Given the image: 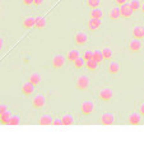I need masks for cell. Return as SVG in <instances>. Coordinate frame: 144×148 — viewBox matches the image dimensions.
Here are the masks:
<instances>
[{
	"instance_id": "9",
	"label": "cell",
	"mask_w": 144,
	"mask_h": 148,
	"mask_svg": "<svg viewBox=\"0 0 144 148\" xmlns=\"http://www.w3.org/2000/svg\"><path fill=\"white\" fill-rule=\"evenodd\" d=\"M120 72H121V64L119 61L110 60L109 64H107V73L111 77H116L117 74H120Z\"/></svg>"
},
{
	"instance_id": "8",
	"label": "cell",
	"mask_w": 144,
	"mask_h": 148,
	"mask_svg": "<svg viewBox=\"0 0 144 148\" xmlns=\"http://www.w3.org/2000/svg\"><path fill=\"white\" fill-rule=\"evenodd\" d=\"M20 92H22V95L24 97H31V96H33V95H35L36 87L32 84V83H29L28 81L23 82L22 84H20Z\"/></svg>"
},
{
	"instance_id": "15",
	"label": "cell",
	"mask_w": 144,
	"mask_h": 148,
	"mask_svg": "<svg viewBox=\"0 0 144 148\" xmlns=\"http://www.w3.org/2000/svg\"><path fill=\"white\" fill-rule=\"evenodd\" d=\"M82 54L79 50H76V49H70L65 52V58H66V61L68 63H73L74 60H76L78 58H81Z\"/></svg>"
},
{
	"instance_id": "32",
	"label": "cell",
	"mask_w": 144,
	"mask_h": 148,
	"mask_svg": "<svg viewBox=\"0 0 144 148\" xmlns=\"http://www.w3.org/2000/svg\"><path fill=\"white\" fill-rule=\"evenodd\" d=\"M7 111H9L8 105H5V103H0V116H1L3 114H5Z\"/></svg>"
},
{
	"instance_id": "27",
	"label": "cell",
	"mask_w": 144,
	"mask_h": 148,
	"mask_svg": "<svg viewBox=\"0 0 144 148\" xmlns=\"http://www.w3.org/2000/svg\"><path fill=\"white\" fill-rule=\"evenodd\" d=\"M85 7L88 9H96L101 7V0H85Z\"/></svg>"
},
{
	"instance_id": "40",
	"label": "cell",
	"mask_w": 144,
	"mask_h": 148,
	"mask_svg": "<svg viewBox=\"0 0 144 148\" xmlns=\"http://www.w3.org/2000/svg\"><path fill=\"white\" fill-rule=\"evenodd\" d=\"M1 1H3V0H0V3H1Z\"/></svg>"
},
{
	"instance_id": "13",
	"label": "cell",
	"mask_w": 144,
	"mask_h": 148,
	"mask_svg": "<svg viewBox=\"0 0 144 148\" xmlns=\"http://www.w3.org/2000/svg\"><path fill=\"white\" fill-rule=\"evenodd\" d=\"M131 37L135 40H144V26L143 24H135L131 27Z\"/></svg>"
},
{
	"instance_id": "38",
	"label": "cell",
	"mask_w": 144,
	"mask_h": 148,
	"mask_svg": "<svg viewBox=\"0 0 144 148\" xmlns=\"http://www.w3.org/2000/svg\"><path fill=\"white\" fill-rule=\"evenodd\" d=\"M5 47V42H4V38L3 37H0V52H1L3 50H4Z\"/></svg>"
},
{
	"instance_id": "22",
	"label": "cell",
	"mask_w": 144,
	"mask_h": 148,
	"mask_svg": "<svg viewBox=\"0 0 144 148\" xmlns=\"http://www.w3.org/2000/svg\"><path fill=\"white\" fill-rule=\"evenodd\" d=\"M101 52H102V56H103V59L107 60V61H110V60H112V58H114V50H112L110 46H103L102 49H101Z\"/></svg>"
},
{
	"instance_id": "12",
	"label": "cell",
	"mask_w": 144,
	"mask_h": 148,
	"mask_svg": "<svg viewBox=\"0 0 144 148\" xmlns=\"http://www.w3.org/2000/svg\"><path fill=\"white\" fill-rule=\"evenodd\" d=\"M101 27H102V21L100 19H93V18H89L85 23V28L89 32H97Z\"/></svg>"
},
{
	"instance_id": "19",
	"label": "cell",
	"mask_w": 144,
	"mask_h": 148,
	"mask_svg": "<svg viewBox=\"0 0 144 148\" xmlns=\"http://www.w3.org/2000/svg\"><path fill=\"white\" fill-rule=\"evenodd\" d=\"M107 17H109V19H111V21H119L121 18L120 17V8H119L117 5L110 8L109 12H107Z\"/></svg>"
},
{
	"instance_id": "24",
	"label": "cell",
	"mask_w": 144,
	"mask_h": 148,
	"mask_svg": "<svg viewBox=\"0 0 144 148\" xmlns=\"http://www.w3.org/2000/svg\"><path fill=\"white\" fill-rule=\"evenodd\" d=\"M92 59L96 61L98 65L103 64V61H105V59H103V56H102V52H101V50H98V49L93 50V58H92Z\"/></svg>"
},
{
	"instance_id": "16",
	"label": "cell",
	"mask_w": 144,
	"mask_h": 148,
	"mask_svg": "<svg viewBox=\"0 0 144 148\" xmlns=\"http://www.w3.org/2000/svg\"><path fill=\"white\" fill-rule=\"evenodd\" d=\"M119 8H120V17L124 18V19H130L131 15L134 14V12L131 10L129 3L125 5H121V7H119Z\"/></svg>"
},
{
	"instance_id": "37",
	"label": "cell",
	"mask_w": 144,
	"mask_h": 148,
	"mask_svg": "<svg viewBox=\"0 0 144 148\" xmlns=\"http://www.w3.org/2000/svg\"><path fill=\"white\" fill-rule=\"evenodd\" d=\"M53 125H56V126H59V125H63V123H61V119H54L53 120Z\"/></svg>"
},
{
	"instance_id": "2",
	"label": "cell",
	"mask_w": 144,
	"mask_h": 148,
	"mask_svg": "<svg viewBox=\"0 0 144 148\" xmlns=\"http://www.w3.org/2000/svg\"><path fill=\"white\" fill-rule=\"evenodd\" d=\"M97 105L93 100H85L81 103V114L83 116H91L96 112Z\"/></svg>"
},
{
	"instance_id": "36",
	"label": "cell",
	"mask_w": 144,
	"mask_h": 148,
	"mask_svg": "<svg viewBox=\"0 0 144 148\" xmlns=\"http://www.w3.org/2000/svg\"><path fill=\"white\" fill-rule=\"evenodd\" d=\"M22 4L24 5V7H32L33 0H22Z\"/></svg>"
},
{
	"instance_id": "29",
	"label": "cell",
	"mask_w": 144,
	"mask_h": 148,
	"mask_svg": "<svg viewBox=\"0 0 144 148\" xmlns=\"http://www.w3.org/2000/svg\"><path fill=\"white\" fill-rule=\"evenodd\" d=\"M82 58H83V60L85 61V63L92 60V58H93V50H89V49L84 50L83 52H82Z\"/></svg>"
},
{
	"instance_id": "4",
	"label": "cell",
	"mask_w": 144,
	"mask_h": 148,
	"mask_svg": "<svg viewBox=\"0 0 144 148\" xmlns=\"http://www.w3.org/2000/svg\"><path fill=\"white\" fill-rule=\"evenodd\" d=\"M75 88L78 89V91H88L91 87V79L88 75H85V74H81V75L76 77L75 79V83H74Z\"/></svg>"
},
{
	"instance_id": "39",
	"label": "cell",
	"mask_w": 144,
	"mask_h": 148,
	"mask_svg": "<svg viewBox=\"0 0 144 148\" xmlns=\"http://www.w3.org/2000/svg\"><path fill=\"white\" fill-rule=\"evenodd\" d=\"M140 12H142V13L144 14V1L142 3V4H140Z\"/></svg>"
},
{
	"instance_id": "21",
	"label": "cell",
	"mask_w": 144,
	"mask_h": 148,
	"mask_svg": "<svg viewBox=\"0 0 144 148\" xmlns=\"http://www.w3.org/2000/svg\"><path fill=\"white\" fill-rule=\"evenodd\" d=\"M53 116L50 114H42V115L38 116L37 123L40 125H53Z\"/></svg>"
},
{
	"instance_id": "26",
	"label": "cell",
	"mask_w": 144,
	"mask_h": 148,
	"mask_svg": "<svg viewBox=\"0 0 144 148\" xmlns=\"http://www.w3.org/2000/svg\"><path fill=\"white\" fill-rule=\"evenodd\" d=\"M73 68H74V69H76V70H82L83 69V68L85 66V61L83 60V58H78V59L76 60H74L73 61Z\"/></svg>"
},
{
	"instance_id": "5",
	"label": "cell",
	"mask_w": 144,
	"mask_h": 148,
	"mask_svg": "<svg viewBox=\"0 0 144 148\" xmlns=\"http://www.w3.org/2000/svg\"><path fill=\"white\" fill-rule=\"evenodd\" d=\"M46 105H47V98H46L45 95L42 93H37L32 98V102H31V106H32L33 110H42L46 107Z\"/></svg>"
},
{
	"instance_id": "6",
	"label": "cell",
	"mask_w": 144,
	"mask_h": 148,
	"mask_svg": "<svg viewBox=\"0 0 144 148\" xmlns=\"http://www.w3.org/2000/svg\"><path fill=\"white\" fill-rule=\"evenodd\" d=\"M65 65H66L65 55L57 52V54H54L53 56H51V66H53V69L59 70V69H63Z\"/></svg>"
},
{
	"instance_id": "18",
	"label": "cell",
	"mask_w": 144,
	"mask_h": 148,
	"mask_svg": "<svg viewBox=\"0 0 144 148\" xmlns=\"http://www.w3.org/2000/svg\"><path fill=\"white\" fill-rule=\"evenodd\" d=\"M27 81L29 83H32L35 87H38V86H41V82H42V77L38 73L36 72H32L28 74V78H27Z\"/></svg>"
},
{
	"instance_id": "1",
	"label": "cell",
	"mask_w": 144,
	"mask_h": 148,
	"mask_svg": "<svg viewBox=\"0 0 144 148\" xmlns=\"http://www.w3.org/2000/svg\"><path fill=\"white\" fill-rule=\"evenodd\" d=\"M115 95H116L115 91L111 87L103 86V87H101L98 89V92H97V98H98L100 101H103V102H110V101L114 100Z\"/></svg>"
},
{
	"instance_id": "17",
	"label": "cell",
	"mask_w": 144,
	"mask_h": 148,
	"mask_svg": "<svg viewBox=\"0 0 144 148\" xmlns=\"http://www.w3.org/2000/svg\"><path fill=\"white\" fill-rule=\"evenodd\" d=\"M60 119H61V123H63V125L69 126V125H74L75 124L74 115H73V114H70V112H64L63 115L60 116Z\"/></svg>"
},
{
	"instance_id": "25",
	"label": "cell",
	"mask_w": 144,
	"mask_h": 148,
	"mask_svg": "<svg viewBox=\"0 0 144 148\" xmlns=\"http://www.w3.org/2000/svg\"><path fill=\"white\" fill-rule=\"evenodd\" d=\"M36 28L37 29H45L47 28V19L42 15H38L37 18V23H36Z\"/></svg>"
},
{
	"instance_id": "28",
	"label": "cell",
	"mask_w": 144,
	"mask_h": 148,
	"mask_svg": "<svg viewBox=\"0 0 144 148\" xmlns=\"http://www.w3.org/2000/svg\"><path fill=\"white\" fill-rule=\"evenodd\" d=\"M12 115H13V114H12L10 111H7L5 114H3V115L0 116V124L1 125H8L9 120H10V118H12Z\"/></svg>"
},
{
	"instance_id": "7",
	"label": "cell",
	"mask_w": 144,
	"mask_h": 148,
	"mask_svg": "<svg viewBox=\"0 0 144 148\" xmlns=\"http://www.w3.org/2000/svg\"><path fill=\"white\" fill-rule=\"evenodd\" d=\"M126 47H128V50H129L130 52H133V54H138V52L142 51V49H143V42L140 41V40L131 38V40H129V41H128Z\"/></svg>"
},
{
	"instance_id": "30",
	"label": "cell",
	"mask_w": 144,
	"mask_h": 148,
	"mask_svg": "<svg viewBox=\"0 0 144 148\" xmlns=\"http://www.w3.org/2000/svg\"><path fill=\"white\" fill-rule=\"evenodd\" d=\"M20 123H22V119H20L19 115H12V118H10V120H9V124L8 125H12V126L20 125Z\"/></svg>"
},
{
	"instance_id": "34",
	"label": "cell",
	"mask_w": 144,
	"mask_h": 148,
	"mask_svg": "<svg viewBox=\"0 0 144 148\" xmlns=\"http://www.w3.org/2000/svg\"><path fill=\"white\" fill-rule=\"evenodd\" d=\"M129 3V0H114V4L117 5V7H121V5H125Z\"/></svg>"
},
{
	"instance_id": "3",
	"label": "cell",
	"mask_w": 144,
	"mask_h": 148,
	"mask_svg": "<svg viewBox=\"0 0 144 148\" xmlns=\"http://www.w3.org/2000/svg\"><path fill=\"white\" fill-rule=\"evenodd\" d=\"M73 41H74L75 46L78 47H83L89 42V35L85 31H76L73 36Z\"/></svg>"
},
{
	"instance_id": "11",
	"label": "cell",
	"mask_w": 144,
	"mask_h": 148,
	"mask_svg": "<svg viewBox=\"0 0 144 148\" xmlns=\"http://www.w3.org/2000/svg\"><path fill=\"white\" fill-rule=\"evenodd\" d=\"M37 18H38V15H27V17H24V19L22 21V27L24 29L36 28Z\"/></svg>"
},
{
	"instance_id": "23",
	"label": "cell",
	"mask_w": 144,
	"mask_h": 148,
	"mask_svg": "<svg viewBox=\"0 0 144 148\" xmlns=\"http://www.w3.org/2000/svg\"><path fill=\"white\" fill-rule=\"evenodd\" d=\"M98 64L96 63L93 59L89 60V61H87L85 63V66H84V69H87L88 72H91V73H94V72H97V69H98Z\"/></svg>"
},
{
	"instance_id": "10",
	"label": "cell",
	"mask_w": 144,
	"mask_h": 148,
	"mask_svg": "<svg viewBox=\"0 0 144 148\" xmlns=\"http://www.w3.org/2000/svg\"><path fill=\"white\" fill-rule=\"evenodd\" d=\"M102 125H114L116 123V114L115 112H103L100 118Z\"/></svg>"
},
{
	"instance_id": "14",
	"label": "cell",
	"mask_w": 144,
	"mask_h": 148,
	"mask_svg": "<svg viewBox=\"0 0 144 148\" xmlns=\"http://www.w3.org/2000/svg\"><path fill=\"white\" fill-rule=\"evenodd\" d=\"M126 123L129 125H140L143 123V116L139 112H130L126 118Z\"/></svg>"
},
{
	"instance_id": "35",
	"label": "cell",
	"mask_w": 144,
	"mask_h": 148,
	"mask_svg": "<svg viewBox=\"0 0 144 148\" xmlns=\"http://www.w3.org/2000/svg\"><path fill=\"white\" fill-rule=\"evenodd\" d=\"M136 110H138V112H139L140 115L144 118V102H140L139 105H138V109Z\"/></svg>"
},
{
	"instance_id": "33",
	"label": "cell",
	"mask_w": 144,
	"mask_h": 148,
	"mask_svg": "<svg viewBox=\"0 0 144 148\" xmlns=\"http://www.w3.org/2000/svg\"><path fill=\"white\" fill-rule=\"evenodd\" d=\"M45 4V0H33V7L35 8H41Z\"/></svg>"
},
{
	"instance_id": "20",
	"label": "cell",
	"mask_w": 144,
	"mask_h": 148,
	"mask_svg": "<svg viewBox=\"0 0 144 148\" xmlns=\"http://www.w3.org/2000/svg\"><path fill=\"white\" fill-rule=\"evenodd\" d=\"M89 18H93V19L103 21V18H105V12H103L101 8L89 9Z\"/></svg>"
},
{
	"instance_id": "31",
	"label": "cell",
	"mask_w": 144,
	"mask_h": 148,
	"mask_svg": "<svg viewBox=\"0 0 144 148\" xmlns=\"http://www.w3.org/2000/svg\"><path fill=\"white\" fill-rule=\"evenodd\" d=\"M140 4H142V3H139L138 0H130L129 1V5H130L131 10H133L134 13H136V12L140 10Z\"/></svg>"
}]
</instances>
